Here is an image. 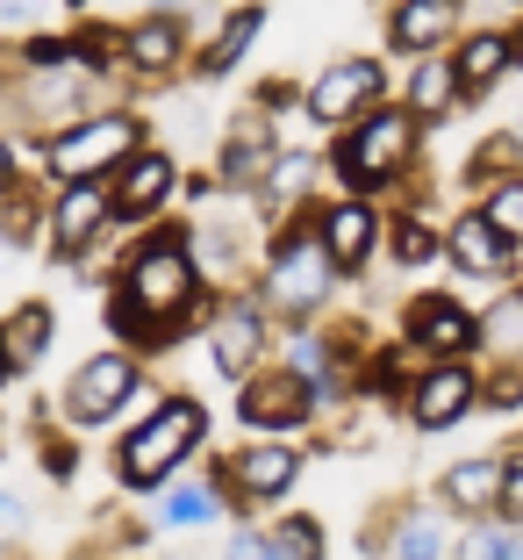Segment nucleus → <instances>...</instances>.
Instances as JSON below:
<instances>
[{"mask_svg": "<svg viewBox=\"0 0 523 560\" xmlns=\"http://www.w3.org/2000/svg\"><path fill=\"white\" fill-rule=\"evenodd\" d=\"M201 316V259L187 231H158L122 259V280H115L108 324L130 338V346H165L180 338Z\"/></svg>", "mask_w": 523, "mask_h": 560, "instance_id": "nucleus-1", "label": "nucleus"}, {"mask_svg": "<svg viewBox=\"0 0 523 560\" xmlns=\"http://www.w3.org/2000/svg\"><path fill=\"white\" fill-rule=\"evenodd\" d=\"M416 151H424V122H416L409 108H394V101H373L359 122L337 130L330 173H337L352 195H366V187H394L402 180V173L416 165Z\"/></svg>", "mask_w": 523, "mask_h": 560, "instance_id": "nucleus-2", "label": "nucleus"}, {"mask_svg": "<svg viewBox=\"0 0 523 560\" xmlns=\"http://www.w3.org/2000/svg\"><path fill=\"white\" fill-rule=\"evenodd\" d=\"M130 151H144V116H136V108H86V116H72L66 130H50L44 173L58 187L66 180H108Z\"/></svg>", "mask_w": 523, "mask_h": 560, "instance_id": "nucleus-3", "label": "nucleus"}, {"mask_svg": "<svg viewBox=\"0 0 523 560\" xmlns=\"http://www.w3.org/2000/svg\"><path fill=\"white\" fill-rule=\"evenodd\" d=\"M201 431H209V410H201L194 396H165L158 410L144 417V424L122 439V453H115V475H122V489H165L173 481V467L187 460L201 445Z\"/></svg>", "mask_w": 523, "mask_h": 560, "instance_id": "nucleus-4", "label": "nucleus"}, {"mask_svg": "<svg viewBox=\"0 0 523 560\" xmlns=\"http://www.w3.org/2000/svg\"><path fill=\"white\" fill-rule=\"evenodd\" d=\"M330 280H337V266H330V252H323L316 215H301V223H273V252H265L259 295L273 302V310H287V316H316L330 302Z\"/></svg>", "mask_w": 523, "mask_h": 560, "instance_id": "nucleus-5", "label": "nucleus"}, {"mask_svg": "<svg viewBox=\"0 0 523 560\" xmlns=\"http://www.w3.org/2000/svg\"><path fill=\"white\" fill-rule=\"evenodd\" d=\"M373 101H388L380 58H337L330 72H316V80L301 86V116H309L316 130H344V122H359Z\"/></svg>", "mask_w": 523, "mask_h": 560, "instance_id": "nucleus-6", "label": "nucleus"}, {"mask_svg": "<svg viewBox=\"0 0 523 560\" xmlns=\"http://www.w3.org/2000/svg\"><path fill=\"white\" fill-rule=\"evenodd\" d=\"M108 201H115V223H151L180 201V165L173 151H130V159L108 173Z\"/></svg>", "mask_w": 523, "mask_h": 560, "instance_id": "nucleus-7", "label": "nucleus"}, {"mask_svg": "<svg viewBox=\"0 0 523 560\" xmlns=\"http://www.w3.org/2000/svg\"><path fill=\"white\" fill-rule=\"evenodd\" d=\"M402 338H409V352H424V360H466V352L480 346V316L459 295H416L409 310H402Z\"/></svg>", "mask_w": 523, "mask_h": 560, "instance_id": "nucleus-8", "label": "nucleus"}, {"mask_svg": "<svg viewBox=\"0 0 523 560\" xmlns=\"http://www.w3.org/2000/svg\"><path fill=\"white\" fill-rule=\"evenodd\" d=\"M237 417H245L251 431H301L316 417V381H301L295 366H265V374H245V402H237Z\"/></svg>", "mask_w": 523, "mask_h": 560, "instance_id": "nucleus-9", "label": "nucleus"}, {"mask_svg": "<svg viewBox=\"0 0 523 560\" xmlns=\"http://www.w3.org/2000/svg\"><path fill=\"white\" fill-rule=\"evenodd\" d=\"M115 58H122V72H136V80H173V72L187 66V15L180 8L136 15L130 30L115 36Z\"/></svg>", "mask_w": 523, "mask_h": 560, "instance_id": "nucleus-10", "label": "nucleus"}, {"mask_svg": "<svg viewBox=\"0 0 523 560\" xmlns=\"http://www.w3.org/2000/svg\"><path fill=\"white\" fill-rule=\"evenodd\" d=\"M115 223V201H108V180H66L58 201H50V252L66 266H86V245Z\"/></svg>", "mask_w": 523, "mask_h": 560, "instance_id": "nucleus-11", "label": "nucleus"}, {"mask_svg": "<svg viewBox=\"0 0 523 560\" xmlns=\"http://www.w3.org/2000/svg\"><path fill=\"white\" fill-rule=\"evenodd\" d=\"M130 396H136V360L130 352H94V360L72 374V388H66V424L94 431V424H108Z\"/></svg>", "mask_w": 523, "mask_h": 560, "instance_id": "nucleus-12", "label": "nucleus"}, {"mask_svg": "<svg viewBox=\"0 0 523 560\" xmlns=\"http://www.w3.org/2000/svg\"><path fill=\"white\" fill-rule=\"evenodd\" d=\"M280 159V130H273V108H245V116L223 130V151H215V180L237 187V195H251V187L273 173Z\"/></svg>", "mask_w": 523, "mask_h": 560, "instance_id": "nucleus-13", "label": "nucleus"}, {"mask_svg": "<svg viewBox=\"0 0 523 560\" xmlns=\"http://www.w3.org/2000/svg\"><path fill=\"white\" fill-rule=\"evenodd\" d=\"M474 396H480L474 366L466 360H438V366H424L416 388H409V424L416 431H452L459 417L474 410Z\"/></svg>", "mask_w": 523, "mask_h": 560, "instance_id": "nucleus-14", "label": "nucleus"}, {"mask_svg": "<svg viewBox=\"0 0 523 560\" xmlns=\"http://www.w3.org/2000/svg\"><path fill=\"white\" fill-rule=\"evenodd\" d=\"M209 360L223 381H245L265 366V310L259 302H223L209 324Z\"/></svg>", "mask_w": 523, "mask_h": 560, "instance_id": "nucleus-15", "label": "nucleus"}, {"mask_svg": "<svg viewBox=\"0 0 523 560\" xmlns=\"http://www.w3.org/2000/svg\"><path fill=\"white\" fill-rule=\"evenodd\" d=\"M316 231H323V252L337 273H366V259L380 245V209L366 195H344L330 209H316Z\"/></svg>", "mask_w": 523, "mask_h": 560, "instance_id": "nucleus-16", "label": "nucleus"}, {"mask_svg": "<svg viewBox=\"0 0 523 560\" xmlns=\"http://www.w3.org/2000/svg\"><path fill=\"white\" fill-rule=\"evenodd\" d=\"M459 15H466V0H394L388 50L424 58V50H438V44H452V36H459Z\"/></svg>", "mask_w": 523, "mask_h": 560, "instance_id": "nucleus-17", "label": "nucleus"}, {"mask_svg": "<svg viewBox=\"0 0 523 560\" xmlns=\"http://www.w3.org/2000/svg\"><path fill=\"white\" fill-rule=\"evenodd\" d=\"M259 30H265V8H259V0H251V8H229V15L209 30V44L194 50V72H187V80H201V86L229 80V72H237V58L259 44Z\"/></svg>", "mask_w": 523, "mask_h": 560, "instance_id": "nucleus-18", "label": "nucleus"}, {"mask_svg": "<svg viewBox=\"0 0 523 560\" xmlns=\"http://www.w3.org/2000/svg\"><path fill=\"white\" fill-rule=\"evenodd\" d=\"M444 252H452V266L459 273H474V280H502L509 266H516V245H509L502 231H495L488 215H459L452 223V237H444Z\"/></svg>", "mask_w": 523, "mask_h": 560, "instance_id": "nucleus-19", "label": "nucleus"}, {"mask_svg": "<svg viewBox=\"0 0 523 560\" xmlns=\"http://www.w3.org/2000/svg\"><path fill=\"white\" fill-rule=\"evenodd\" d=\"M229 475H237V495H245V503H280V495L295 489V475H301V453H295V445H280V439L251 445Z\"/></svg>", "mask_w": 523, "mask_h": 560, "instance_id": "nucleus-20", "label": "nucleus"}, {"mask_svg": "<svg viewBox=\"0 0 523 560\" xmlns=\"http://www.w3.org/2000/svg\"><path fill=\"white\" fill-rule=\"evenodd\" d=\"M516 36L509 30H474L466 36V44H459V58H452V72H459V86H466V94H488L495 80H509V72H516Z\"/></svg>", "mask_w": 523, "mask_h": 560, "instance_id": "nucleus-21", "label": "nucleus"}, {"mask_svg": "<svg viewBox=\"0 0 523 560\" xmlns=\"http://www.w3.org/2000/svg\"><path fill=\"white\" fill-rule=\"evenodd\" d=\"M316 173H323V159H316V151H280L273 173L259 180V209H265V223H287V209H301V201H309Z\"/></svg>", "mask_w": 523, "mask_h": 560, "instance_id": "nucleus-22", "label": "nucleus"}, {"mask_svg": "<svg viewBox=\"0 0 523 560\" xmlns=\"http://www.w3.org/2000/svg\"><path fill=\"white\" fill-rule=\"evenodd\" d=\"M438 503L459 517H495V503H502V460H459L438 481Z\"/></svg>", "mask_w": 523, "mask_h": 560, "instance_id": "nucleus-23", "label": "nucleus"}, {"mask_svg": "<svg viewBox=\"0 0 523 560\" xmlns=\"http://www.w3.org/2000/svg\"><path fill=\"white\" fill-rule=\"evenodd\" d=\"M466 101V86H459V72H452V58H438V50H424V66L409 72V94H402V108H409L416 122H444Z\"/></svg>", "mask_w": 523, "mask_h": 560, "instance_id": "nucleus-24", "label": "nucleus"}, {"mask_svg": "<svg viewBox=\"0 0 523 560\" xmlns=\"http://www.w3.org/2000/svg\"><path fill=\"white\" fill-rule=\"evenodd\" d=\"M58 338V316H50V302H22L8 324H0V352H8V366H36L44 360V346Z\"/></svg>", "mask_w": 523, "mask_h": 560, "instance_id": "nucleus-25", "label": "nucleus"}, {"mask_svg": "<svg viewBox=\"0 0 523 560\" xmlns=\"http://www.w3.org/2000/svg\"><path fill=\"white\" fill-rule=\"evenodd\" d=\"M480 215H488L495 231H502L509 245L523 252V173H495V180H488V201H480Z\"/></svg>", "mask_w": 523, "mask_h": 560, "instance_id": "nucleus-26", "label": "nucleus"}, {"mask_svg": "<svg viewBox=\"0 0 523 560\" xmlns=\"http://www.w3.org/2000/svg\"><path fill=\"white\" fill-rule=\"evenodd\" d=\"M480 346H495V360H523V288L480 316Z\"/></svg>", "mask_w": 523, "mask_h": 560, "instance_id": "nucleus-27", "label": "nucleus"}, {"mask_svg": "<svg viewBox=\"0 0 523 560\" xmlns=\"http://www.w3.org/2000/svg\"><path fill=\"white\" fill-rule=\"evenodd\" d=\"M36 223H50V209L36 201V187H22V180H15L8 195H0V245H29Z\"/></svg>", "mask_w": 523, "mask_h": 560, "instance_id": "nucleus-28", "label": "nucleus"}, {"mask_svg": "<svg viewBox=\"0 0 523 560\" xmlns=\"http://www.w3.org/2000/svg\"><path fill=\"white\" fill-rule=\"evenodd\" d=\"M388 553H394V560H444V532H438V517H430V511H409L402 525L388 532Z\"/></svg>", "mask_w": 523, "mask_h": 560, "instance_id": "nucleus-29", "label": "nucleus"}, {"mask_svg": "<svg viewBox=\"0 0 523 560\" xmlns=\"http://www.w3.org/2000/svg\"><path fill=\"white\" fill-rule=\"evenodd\" d=\"M194 259H209V273H237L245 266V223H201L194 231Z\"/></svg>", "mask_w": 523, "mask_h": 560, "instance_id": "nucleus-30", "label": "nucleus"}, {"mask_svg": "<svg viewBox=\"0 0 523 560\" xmlns=\"http://www.w3.org/2000/svg\"><path fill=\"white\" fill-rule=\"evenodd\" d=\"M223 511V489H165L158 495V517L165 525H209Z\"/></svg>", "mask_w": 523, "mask_h": 560, "instance_id": "nucleus-31", "label": "nucleus"}, {"mask_svg": "<svg viewBox=\"0 0 523 560\" xmlns=\"http://www.w3.org/2000/svg\"><path fill=\"white\" fill-rule=\"evenodd\" d=\"M388 237H394V259H402V266H430L444 252L438 237H430V223H416V215H394Z\"/></svg>", "mask_w": 523, "mask_h": 560, "instance_id": "nucleus-32", "label": "nucleus"}, {"mask_svg": "<svg viewBox=\"0 0 523 560\" xmlns=\"http://www.w3.org/2000/svg\"><path fill=\"white\" fill-rule=\"evenodd\" d=\"M273 553L280 560H323V525H316V517H287V525L273 532Z\"/></svg>", "mask_w": 523, "mask_h": 560, "instance_id": "nucleus-33", "label": "nucleus"}, {"mask_svg": "<svg viewBox=\"0 0 523 560\" xmlns=\"http://www.w3.org/2000/svg\"><path fill=\"white\" fill-rule=\"evenodd\" d=\"M502 553H509V532L495 525V517H474L452 546V560H502Z\"/></svg>", "mask_w": 523, "mask_h": 560, "instance_id": "nucleus-34", "label": "nucleus"}, {"mask_svg": "<svg viewBox=\"0 0 523 560\" xmlns=\"http://www.w3.org/2000/svg\"><path fill=\"white\" fill-rule=\"evenodd\" d=\"M502 517H523V453H509L502 460V503H495Z\"/></svg>", "mask_w": 523, "mask_h": 560, "instance_id": "nucleus-35", "label": "nucleus"}, {"mask_svg": "<svg viewBox=\"0 0 523 560\" xmlns=\"http://www.w3.org/2000/svg\"><path fill=\"white\" fill-rule=\"evenodd\" d=\"M44 15H50V0H0V22L8 30H36Z\"/></svg>", "mask_w": 523, "mask_h": 560, "instance_id": "nucleus-36", "label": "nucleus"}, {"mask_svg": "<svg viewBox=\"0 0 523 560\" xmlns=\"http://www.w3.org/2000/svg\"><path fill=\"white\" fill-rule=\"evenodd\" d=\"M223 560H280V553H273V539H259V532H237Z\"/></svg>", "mask_w": 523, "mask_h": 560, "instance_id": "nucleus-37", "label": "nucleus"}, {"mask_svg": "<svg viewBox=\"0 0 523 560\" xmlns=\"http://www.w3.org/2000/svg\"><path fill=\"white\" fill-rule=\"evenodd\" d=\"M22 517H29V511H22V495H0V539H15Z\"/></svg>", "mask_w": 523, "mask_h": 560, "instance_id": "nucleus-38", "label": "nucleus"}, {"mask_svg": "<svg viewBox=\"0 0 523 560\" xmlns=\"http://www.w3.org/2000/svg\"><path fill=\"white\" fill-rule=\"evenodd\" d=\"M8 187H15V144L0 137V195H8Z\"/></svg>", "mask_w": 523, "mask_h": 560, "instance_id": "nucleus-39", "label": "nucleus"}, {"mask_svg": "<svg viewBox=\"0 0 523 560\" xmlns=\"http://www.w3.org/2000/svg\"><path fill=\"white\" fill-rule=\"evenodd\" d=\"M502 560H523V532H509V553Z\"/></svg>", "mask_w": 523, "mask_h": 560, "instance_id": "nucleus-40", "label": "nucleus"}, {"mask_svg": "<svg viewBox=\"0 0 523 560\" xmlns=\"http://www.w3.org/2000/svg\"><path fill=\"white\" fill-rule=\"evenodd\" d=\"M8 374H15V366H8V352H0V381H8Z\"/></svg>", "mask_w": 523, "mask_h": 560, "instance_id": "nucleus-41", "label": "nucleus"}, {"mask_svg": "<svg viewBox=\"0 0 523 560\" xmlns=\"http://www.w3.org/2000/svg\"><path fill=\"white\" fill-rule=\"evenodd\" d=\"M516 144H523V130H516Z\"/></svg>", "mask_w": 523, "mask_h": 560, "instance_id": "nucleus-42", "label": "nucleus"}]
</instances>
